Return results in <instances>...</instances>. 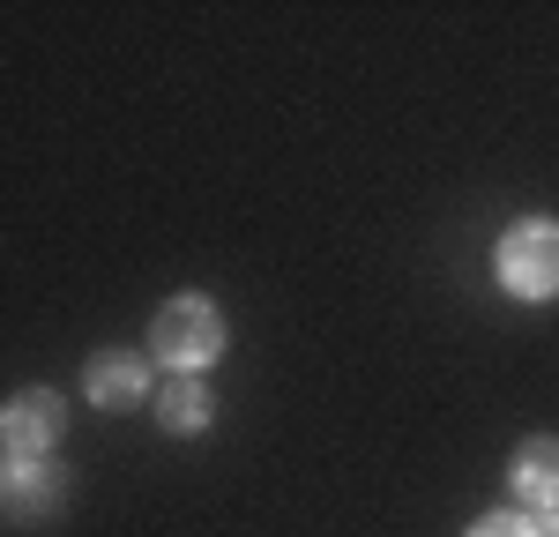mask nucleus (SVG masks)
Masks as SVG:
<instances>
[{
    "label": "nucleus",
    "mask_w": 559,
    "mask_h": 537,
    "mask_svg": "<svg viewBox=\"0 0 559 537\" xmlns=\"http://www.w3.org/2000/svg\"><path fill=\"white\" fill-rule=\"evenodd\" d=\"M150 344H157V358H165V366H179V373H202V366L224 351V313H216L202 291L165 299L157 329H150Z\"/></svg>",
    "instance_id": "obj_1"
},
{
    "label": "nucleus",
    "mask_w": 559,
    "mask_h": 537,
    "mask_svg": "<svg viewBox=\"0 0 559 537\" xmlns=\"http://www.w3.org/2000/svg\"><path fill=\"white\" fill-rule=\"evenodd\" d=\"M508 486L522 492V508H559V441H522Z\"/></svg>",
    "instance_id": "obj_6"
},
{
    "label": "nucleus",
    "mask_w": 559,
    "mask_h": 537,
    "mask_svg": "<svg viewBox=\"0 0 559 537\" xmlns=\"http://www.w3.org/2000/svg\"><path fill=\"white\" fill-rule=\"evenodd\" d=\"M537 530H545V537H559V508H545V523H537Z\"/></svg>",
    "instance_id": "obj_9"
},
{
    "label": "nucleus",
    "mask_w": 559,
    "mask_h": 537,
    "mask_svg": "<svg viewBox=\"0 0 559 537\" xmlns=\"http://www.w3.org/2000/svg\"><path fill=\"white\" fill-rule=\"evenodd\" d=\"M83 389L97 410H134V403L150 396V366L128 351H105V358H90V373H83Z\"/></svg>",
    "instance_id": "obj_5"
},
{
    "label": "nucleus",
    "mask_w": 559,
    "mask_h": 537,
    "mask_svg": "<svg viewBox=\"0 0 559 537\" xmlns=\"http://www.w3.org/2000/svg\"><path fill=\"white\" fill-rule=\"evenodd\" d=\"M68 500V470H52L45 455H0V515L8 523H45Z\"/></svg>",
    "instance_id": "obj_3"
},
{
    "label": "nucleus",
    "mask_w": 559,
    "mask_h": 537,
    "mask_svg": "<svg viewBox=\"0 0 559 537\" xmlns=\"http://www.w3.org/2000/svg\"><path fill=\"white\" fill-rule=\"evenodd\" d=\"M492 268H500V284H508L515 299H552L559 291V224L552 217L515 224V231L500 239Z\"/></svg>",
    "instance_id": "obj_2"
},
{
    "label": "nucleus",
    "mask_w": 559,
    "mask_h": 537,
    "mask_svg": "<svg viewBox=\"0 0 559 537\" xmlns=\"http://www.w3.org/2000/svg\"><path fill=\"white\" fill-rule=\"evenodd\" d=\"M157 410H165V433H202V426H210V396H202L194 381H173Z\"/></svg>",
    "instance_id": "obj_7"
},
{
    "label": "nucleus",
    "mask_w": 559,
    "mask_h": 537,
    "mask_svg": "<svg viewBox=\"0 0 559 537\" xmlns=\"http://www.w3.org/2000/svg\"><path fill=\"white\" fill-rule=\"evenodd\" d=\"M60 426H68V403L52 396V389H23L0 410V448L8 455H45V448L60 441Z\"/></svg>",
    "instance_id": "obj_4"
},
{
    "label": "nucleus",
    "mask_w": 559,
    "mask_h": 537,
    "mask_svg": "<svg viewBox=\"0 0 559 537\" xmlns=\"http://www.w3.org/2000/svg\"><path fill=\"white\" fill-rule=\"evenodd\" d=\"M471 537H545L530 515H485V523H471Z\"/></svg>",
    "instance_id": "obj_8"
}]
</instances>
